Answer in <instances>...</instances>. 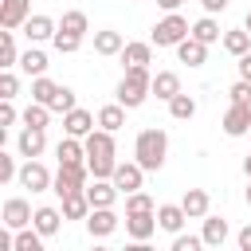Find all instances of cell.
Returning a JSON list of instances; mask_svg holds the SVG:
<instances>
[{"label":"cell","mask_w":251,"mask_h":251,"mask_svg":"<svg viewBox=\"0 0 251 251\" xmlns=\"http://www.w3.org/2000/svg\"><path fill=\"white\" fill-rule=\"evenodd\" d=\"M82 145H86V165H90V176H114V169H118V149H114V133L110 129H90L86 137H82Z\"/></svg>","instance_id":"obj_1"},{"label":"cell","mask_w":251,"mask_h":251,"mask_svg":"<svg viewBox=\"0 0 251 251\" xmlns=\"http://www.w3.org/2000/svg\"><path fill=\"white\" fill-rule=\"evenodd\" d=\"M169 157V133L165 129H141L137 141H133V161L145 169V173H157Z\"/></svg>","instance_id":"obj_2"},{"label":"cell","mask_w":251,"mask_h":251,"mask_svg":"<svg viewBox=\"0 0 251 251\" xmlns=\"http://www.w3.org/2000/svg\"><path fill=\"white\" fill-rule=\"evenodd\" d=\"M149 94H153V75H149V67H126V75H122V82H118V102H122L126 110H137Z\"/></svg>","instance_id":"obj_3"},{"label":"cell","mask_w":251,"mask_h":251,"mask_svg":"<svg viewBox=\"0 0 251 251\" xmlns=\"http://www.w3.org/2000/svg\"><path fill=\"white\" fill-rule=\"evenodd\" d=\"M188 35H192V27H188V20H184L180 12H165V20L153 24V43H157V47H176V43L188 39Z\"/></svg>","instance_id":"obj_4"},{"label":"cell","mask_w":251,"mask_h":251,"mask_svg":"<svg viewBox=\"0 0 251 251\" xmlns=\"http://www.w3.org/2000/svg\"><path fill=\"white\" fill-rule=\"evenodd\" d=\"M86 176H90V165H59V173H55V184H51V192L63 200V196H71V192H78V188H86Z\"/></svg>","instance_id":"obj_5"},{"label":"cell","mask_w":251,"mask_h":251,"mask_svg":"<svg viewBox=\"0 0 251 251\" xmlns=\"http://www.w3.org/2000/svg\"><path fill=\"white\" fill-rule=\"evenodd\" d=\"M157 227H161L157 224V212H126V235L133 243H149Z\"/></svg>","instance_id":"obj_6"},{"label":"cell","mask_w":251,"mask_h":251,"mask_svg":"<svg viewBox=\"0 0 251 251\" xmlns=\"http://www.w3.org/2000/svg\"><path fill=\"white\" fill-rule=\"evenodd\" d=\"M20 184L31 188V192H47V188L55 184V176L47 173V165H39L35 157H27V161L20 165Z\"/></svg>","instance_id":"obj_7"},{"label":"cell","mask_w":251,"mask_h":251,"mask_svg":"<svg viewBox=\"0 0 251 251\" xmlns=\"http://www.w3.org/2000/svg\"><path fill=\"white\" fill-rule=\"evenodd\" d=\"M35 220V212H31V204L24 200V196H12V200H4V212H0V224H8L12 231H20V227H27Z\"/></svg>","instance_id":"obj_8"},{"label":"cell","mask_w":251,"mask_h":251,"mask_svg":"<svg viewBox=\"0 0 251 251\" xmlns=\"http://www.w3.org/2000/svg\"><path fill=\"white\" fill-rule=\"evenodd\" d=\"M141 176H145V169L137 165V161H118V169H114V184H118V192L122 196H129V192H137L141 188Z\"/></svg>","instance_id":"obj_9"},{"label":"cell","mask_w":251,"mask_h":251,"mask_svg":"<svg viewBox=\"0 0 251 251\" xmlns=\"http://www.w3.org/2000/svg\"><path fill=\"white\" fill-rule=\"evenodd\" d=\"M86 231H90V239H106V235H114V231H118V216H114V208H90V216H86Z\"/></svg>","instance_id":"obj_10"},{"label":"cell","mask_w":251,"mask_h":251,"mask_svg":"<svg viewBox=\"0 0 251 251\" xmlns=\"http://www.w3.org/2000/svg\"><path fill=\"white\" fill-rule=\"evenodd\" d=\"M27 16H31V0H0V27L16 31L27 24Z\"/></svg>","instance_id":"obj_11"},{"label":"cell","mask_w":251,"mask_h":251,"mask_svg":"<svg viewBox=\"0 0 251 251\" xmlns=\"http://www.w3.org/2000/svg\"><path fill=\"white\" fill-rule=\"evenodd\" d=\"M86 196H90V208H114V200L122 192L110 176H94V184H86Z\"/></svg>","instance_id":"obj_12"},{"label":"cell","mask_w":251,"mask_h":251,"mask_svg":"<svg viewBox=\"0 0 251 251\" xmlns=\"http://www.w3.org/2000/svg\"><path fill=\"white\" fill-rule=\"evenodd\" d=\"M224 133H227V137H243V133H251V106L231 102L227 114H224Z\"/></svg>","instance_id":"obj_13"},{"label":"cell","mask_w":251,"mask_h":251,"mask_svg":"<svg viewBox=\"0 0 251 251\" xmlns=\"http://www.w3.org/2000/svg\"><path fill=\"white\" fill-rule=\"evenodd\" d=\"M16 149H20V157H39V153L47 149V129L24 126V133L16 137Z\"/></svg>","instance_id":"obj_14"},{"label":"cell","mask_w":251,"mask_h":251,"mask_svg":"<svg viewBox=\"0 0 251 251\" xmlns=\"http://www.w3.org/2000/svg\"><path fill=\"white\" fill-rule=\"evenodd\" d=\"M55 31H59V24H55L51 16H27V24H24V35H27V43L55 39Z\"/></svg>","instance_id":"obj_15"},{"label":"cell","mask_w":251,"mask_h":251,"mask_svg":"<svg viewBox=\"0 0 251 251\" xmlns=\"http://www.w3.org/2000/svg\"><path fill=\"white\" fill-rule=\"evenodd\" d=\"M63 129H67L71 137H86V133L94 129V114H90V110H82V106H75V110H67V114H63Z\"/></svg>","instance_id":"obj_16"},{"label":"cell","mask_w":251,"mask_h":251,"mask_svg":"<svg viewBox=\"0 0 251 251\" xmlns=\"http://www.w3.org/2000/svg\"><path fill=\"white\" fill-rule=\"evenodd\" d=\"M55 157H59V165H86V145H82V137H63L59 145H55Z\"/></svg>","instance_id":"obj_17"},{"label":"cell","mask_w":251,"mask_h":251,"mask_svg":"<svg viewBox=\"0 0 251 251\" xmlns=\"http://www.w3.org/2000/svg\"><path fill=\"white\" fill-rule=\"evenodd\" d=\"M176 59L188 63V67H204V59H208V43H200L196 35H188V39L176 43Z\"/></svg>","instance_id":"obj_18"},{"label":"cell","mask_w":251,"mask_h":251,"mask_svg":"<svg viewBox=\"0 0 251 251\" xmlns=\"http://www.w3.org/2000/svg\"><path fill=\"white\" fill-rule=\"evenodd\" d=\"M63 220H67V216H63V208H51V204H43V208H35V220H31V224H35V227H39V231L51 239V235H59Z\"/></svg>","instance_id":"obj_19"},{"label":"cell","mask_w":251,"mask_h":251,"mask_svg":"<svg viewBox=\"0 0 251 251\" xmlns=\"http://www.w3.org/2000/svg\"><path fill=\"white\" fill-rule=\"evenodd\" d=\"M180 208L188 212V220H204V216H208V208H212V200H208V192H204V188H188V192L180 196Z\"/></svg>","instance_id":"obj_20"},{"label":"cell","mask_w":251,"mask_h":251,"mask_svg":"<svg viewBox=\"0 0 251 251\" xmlns=\"http://www.w3.org/2000/svg\"><path fill=\"white\" fill-rule=\"evenodd\" d=\"M184 220H188V212H184L180 204H161V208H157V224H161V231H169V235H176V231L184 227Z\"/></svg>","instance_id":"obj_21"},{"label":"cell","mask_w":251,"mask_h":251,"mask_svg":"<svg viewBox=\"0 0 251 251\" xmlns=\"http://www.w3.org/2000/svg\"><path fill=\"white\" fill-rule=\"evenodd\" d=\"M204 247H224L227 243V235H231V227H227V220H220V216H204Z\"/></svg>","instance_id":"obj_22"},{"label":"cell","mask_w":251,"mask_h":251,"mask_svg":"<svg viewBox=\"0 0 251 251\" xmlns=\"http://www.w3.org/2000/svg\"><path fill=\"white\" fill-rule=\"evenodd\" d=\"M122 47H126L122 31H114V27L94 31V51H98V55H122Z\"/></svg>","instance_id":"obj_23"},{"label":"cell","mask_w":251,"mask_h":251,"mask_svg":"<svg viewBox=\"0 0 251 251\" xmlns=\"http://www.w3.org/2000/svg\"><path fill=\"white\" fill-rule=\"evenodd\" d=\"M122 63L126 67H149L153 63V39L149 43H126L122 47Z\"/></svg>","instance_id":"obj_24"},{"label":"cell","mask_w":251,"mask_h":251,"mask_svg":"<svg viewBox=\"0 0 251 251\" xmlns=\"http://www.w3.org/2000/svg\"><path fill=\"white\" fill-rule=\"evenodd\" d=\"M153 94H157L161 102H169L173 94H180V75H176V71H157V75H153Z\"/></svg>","instance_id":"obj_25"},{"label":"cell","mask_w":251,"mask_h":251,"mask_svg":"<svg viewBox=\"0 0 251 251\" xmlns=\"http://www.w3.org/2000/svg\"><path fill=\"white\" fill-rule=\"evenodd\" d=\"M63 216H67V220H86V216H90V196H86V188L63 196Z\"/></svg>","instance_id":"obj_26"},{"label":"cell","mask_w":251,"mask_h":251,"mask_svg":"<svg viewBox=\"0 0 251 251\" xmlns=\"http://www.w3.org/2000/svg\"><path fill=\"white\" fill-rule=\"evenodd\" d=\"M20 71H24L27 78H39V75H47V55H43L39 47H27V51L20 55Z\"/></svg>","instance_id":"obj_27"},{"label":"cell","mask_w":251,"mask_h":251,"mask_svg":"<svg viewBox=\"0 0 251 251\" xmlns=\"http://www.w3.org/2000/svg\"><path fill=\"white\" fill-rule=\"evenodd\" d=\"M220 43H224V51H227V55H235V59H239V55H247V51H251V31H247V27L224 31V39H220Z\"/></svg>","instance_id":"obj_28"},{"label":"cell","mask_w":251,"mask_h":251,"mask_svg":"<svg viewBox=\"0 0 251 251\" xmlns=\"http://www.w3.org/2000/svg\"><path fill=\"white\" fill-rule=\"evenodd\" d=\"M192 35L200 39V43H216V39H224V31H220V24H216V16L208 12V16H200L196 24H192Z\"/></svg>","instance_id":"obj_29"},{"label":"cell","mask_w":251,"mask_h":251,"mask_svg":"<svg viewBox=\"0 0 251 251\" xmlns=\"http://www.w3.org/2000/svg\"><path fill=\"white\" fill-rule=\"evenodd\" d=\"M0 67L4 71H12V67H20V51H16V31H0Z\"/></svg>","instance_id":"obj_30"},{"label":"cell","mask_w":251,"mask_h":251,"mask_svg":"<svg viewBox=\"0 0 251 251\" xmlns=\"http://www.w3.org/2000/svg\"><path fill=\"white\" fill-rule=\"evenodd\" d=\"M169 114H173L176 122L196 118V98H192V94H184V90H180V94H173V98H169Z\"/></svg>","instance_id":"obj_31"},{"label":"cell","mask_w":251,"mask_h":251,"mask_svg":"<svg viewBox=\"0 0 251 251\" xmlns=\"http://www.w3.org/2000/svg\"><path fill=\"white\" fill-rule=\"evenodd\" d=\"M98 126H102V129H110V133H118V129L126 126V106H122V102L102 106V110H98Z\"/></svg>","instance_id":"obj_32"},{"label":"cell","mask_w":251,"mask_h":251,"mask_svg":"<svg viewBox=\"0 0 251 251\" xmlns=\"http://www.w3.org/2000/svg\"><path fill=\"white\" fill-rule=\"evenodd\" d=\"M55 94H59V82H51L47 75L31 78V102H43V106H51V102H55Z\"/></svg>","instance_id":"obj_33"},{"label":"cell","mask_w":251,"mask_h":251,"mask_svg":"<svg viewBox=\"0 0 251 251\" xmlns=\"http://www.w3.org/2000/svg\"><path fill=\"white\" fill-rule=\"evenodd\" d=\"M59 27H63V31H71V35H86V31H90V20H86V12L71 8V12H63Z\"/></svg>","instance_id":"obj_34"},{"label":"cell","mask_w":251,"mask_h":251,"mask_svg":"<svg viewBox=\"0 0 251 251\" xmlns=\"http://www.w3.org/2000/svg\"><path fill=\"white\" fill-rule=\"evenodd\" d=\"M24 126H35V129H47V122H51V106H43V102H31L24 114Z\"/></svg>","instance_id":"obj_35"},{"label":"cell","mask_w":251,"mask_h":251,"mask_svg":"<svg viewBox=\"0 0 251 251\" xmlns=\"http://www.w3.org/2000/svg\"><path fill=\"white\" fill-rule=\"evenodd\" d=\"M51 43H55V51H59V55H75V51L82 47V35H71V31H63V27H59Z\"/></svg>","instance_id":"obj_36"},{"label":"cell","mask_w":251,"mask_h":251,"mask_svg":"<svg viewBox=\"0 0 251 251\" xmlns=\"http://www.w3.org/2000/svg\"><path fill=\"white\" fill-rule=\"evenodd\" d=\"M126 212H157V204H153V196H149V192H141V188H137V192H129V196H126Z\"/></svg>","instance_id":"obj_37"},{"label":"cell","mask_w":251,"mask_h":251,"mask_svg":"<svg viewBox=\"0 0 251 251\" xmlns=\"http://www.w3.org/2000/svg\"><path fill=\"white\" fill-rule=\"evenodd\" d=\"M200 247H204V235H184V231L173 235V251H200Z\"/></svg>","instance_id":"obj_38"},{"label":"cell","mask_w":251,"mask_h":251,"mask_svg":"<svg viewBox=\"0 0 251 251\" xmlns=\"http://www.w3.org/2000/svg\"><path fill=\"white\" fill-rule=\"evenodd\" d=\"M20 94V78L16 71H0V98H16Z\"/></svg>","instance_id":"obj_39"},{"label":"cell","mask_w":251,"mask_h":251,"mask_svg":"<svg viewBox=\"0 0 251 251\" xmlns=\"http://www.w3.org/2000/svg\"><path fill=\"white\" fill-rule=\"evenodd\" d=\"M51 110H55V114H67V110H75V90H71V86H59V94H55Z\"/></svg>","instance_id":"obj_40"},{"label":"cell","mask_w":251,"mask_h":251,"mask_svg":"<svg viewBox=\"0 0 251 251\" xmlns=\"http://www.w3.org/2000/svg\"><path fill=\"white\" fill-rule=\"evenodd\" d=\"M16 176H20V169H16V157L0 149V184H8V180H16Z\"/></svg>","instance_id":"obj_41"},{"label":"cell","mask_w":251,"mask_h":251,"mask_svg":"<svg viewBox=\"0 0 251 251\" xmlns=\"http://www.w3.org/2000/svg\"><path fill=\"white\" fill-rule=\"evenodd\" d=\"M227 94H231V102H239V106H251V82H247V78H239V82H235Z\"/></svg>","instance_id":"obj_42"},{"label":"cell","mask_w":251,"mask_h":251,"mask_svg":"<svg viewBox=\"0 0 251 251\" xmlns=\"http://www.w3.org/2000/svg\"><path fill=\"white\" fill-rule=\"evenodd\" d=\"M16 122V106H12V98H0V126H12Z\"/></svg>","instance_id":"obj_43"},{"label":"cell","mask_w":251,"mask_h":251,"mask_svg":"<svg viewBox=\"0 0 251 251\" xmlns=\"http://www.w3.org/2000/svg\"><path fill=\"white\" fill-rule=\"evenodd\" d=\"M235 243H239V251H251V224H247V227H239Z\"/></svg>","instance_id":"obj_44"},{"label":"cell","mask_w":251,"mask_h":251,"mask_svg":"<svg viewBox=\"0 0 251 251\" xmlns=\"http://www.w3.org/2000/svg\"><path fill=\"white\" fill-rule=\"evenodd\" d=\"M235 67H239V78H247V82H251V51H247V55H239V63H235Z\"/></svg>","instance_id":"obj_45"},{"label":"cell","mask_w":251,"mask_h":251,"mask_svg":"<svg viewBox=\"0 0 251 251\" xmlns=\"http://www.w3.org/2000/svg\"><path fill=\"white\" fill-rule=\"evenodd\" d=\"M200 4H204V12H212V16H216V12H224V8H227V0H200Z\"/></svg>","instance_id":"obj_46"},{"label":"cell","mask_w":251,"mask_h":251,"mask_svg":"<svg viewBox=\"0 0 251 251\" xmlns=\"http://www.w3.org/2000/svg\"><path fill=\"white\" fill-rule=\"evenodd\" d=\"M157 4H161V8H165V12H176V8H180V4H184V0H157Z\"/></svg>","instance_id":"obj_47"},{"label":"cell","mask_w":251,"mask_h":251,"mask_svg":"<svg viewBox=\"0 0 251 251\" xmlns=\"http://www.w3.org/2000/svg\"><path fill=\"white\" fill-rule=\"evenodd\" d=\"M243 173H247V180H251V153L243 157Z\"/></svg>","instance_id":"obj_48"},{"label":"cell","mask_w":251,"mask_h":251,"mask_svg":"<svg viewBox=\"0 0 251 251\" xmlns=\"http://www.w3.org/2000/svg\"><path fill=\"white\" fill-rule=\"evenodd\" d=\"M243 27H247V31H251V12H247V16H243Z\"/></svg>","instance_id":"obj_49"},{"label":"cell","mask_w":251,"mask_h":251,"mask_svg":"<svg viewBox=\"0 0 251 251\" xmlns=\"http://www.w3.org/2000/svg\"><path fill=\"white\" fill-rule=\"evenodd\" d=\"M247 204H251V184H247Z\"/></svg>","instance_id":"obj_50"},{"label":"cell","mask_w":251,"mask_h":251,"mask_svg":"<svg viewBox=\"0 0 251 251\" xmlns=\"http://www.w3.org/2000/svg\"><path fill=\"white\" fill-rule=\"evenodd\" d=\"M247 137H251V133H247Z\"/></svg>","instance_id":"obj_51"}]
</instances>
